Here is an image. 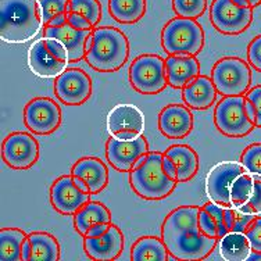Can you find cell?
<instances>
[{"label": "cell", "instance_id": "obj_19", "mask_svg": "<svg viewBox=\"0 0 261 261\" xmlns=\"http://www.w3.org/2000/svg\"><path fill=\"white\" fill-rule=\"evenodd\" d=\"M191 110L186 105H167L159 114V130L168 139H184L189 136L195 125Z\"/></svg>", "mask_w": 261, "mask_h": 261}, {"label": "cell", "instance_id": "obj_7", "mask_svg": "<svg viewBox=\"0 0 261 261\" xmlns=\"http://www.w3.org/2000/svg\"><path fill=\"white\" fill-rule=\"evenodd\" d=\"M70 57L65 46L59 39L43 36L35 40L28 50V65L40 78H57L67 70Z\"/></svg>", "mask_w": 261, "mask_h": 261}, {"label": "cell", "instance_id": "obj_11", "mask_svg": "<svg viewBox=\"0 0 261 261\" xmlns=\"http://www.w3.org/2000/svg\"><path fill=\"white\" fill-rule=\"evenodd\" d=\"M40 146L32 132H11L2 143V157L13 170H30L39 160Z\"/></svg>", "mask_w": 261, "mask_h": 261}, {"label": "cell", "instance_id": "obj_42", "mask_svg": "<svg viewBox=\"0 0 261 261\" xmlns=\"http://www.w3.org/2000/svg\"><path fill=\"white\" fill-rule=\"evenodd\" d=\"M67 22H68L72 28H75V30H80V31L95 30L93 25H92L89 21L86 20L85 17L76 14V13H74V11H68V13H67Z\"/></svg>", "mask_w": 261, "mask_h": 261}, {"label": "cell", "instance_id": "obj_4", "mask_svg": "<svg viewBox=\"0 0 261 261\" xmlns=\"http://www.w3.org/2000/svg\"><path fill=\"white\" fill-rule=\"evenodd\" d=\"M129 57V40L114 27H96L92 45L86 50L85 61L99 72H117Z\"/></svg>", "mask_w": 261, "mask_h": 261}, {"label": "cell", "instance_id": "obj_15", "mask_svg": "<svg viewBox=\"0 0 261 261\" xmlns=\"http://www.w3.org/2000/svg\"><path fill=\"white\" fill-rule=\"evenodd\" d=\"M92 78L82 68H67L55 81L56 97L67 106H82L91 99Z\"/></svg>", "mask_w": 261, "mask_h": 261}, {"label": "cell", "instance_id": "obj_6", "mask_svg": "<svg viewBox=\"0 0 261 261\" xmlns=\"http://www.w3.org/2000/svg\"><path fill=\"white\" fill-rule=\"evenodd\" d=\"M204 30L193 18L178 17L161 31V47L168 56H197L204 47Z\"/></svg>", "mask_w": 261, "mask_h": 261}, {"label": "cell", "instance_id": "obj_40", "mask_svg": "<svg viewBox=\"0 0 261 261\" xmlns=\"http://www.w3.org/2000/svg\"><path fill=\"white\" fill-rule=\"evenodd\" d=\"M247 61L254 70L261 72V35L254 36L247 46Z\"/></svg>", "mask_w": 261, "mask_h": 261}, {"label": "cell", "instance_id": "obj_33", "mask_svg": "<svg viewBox=\"0 0 261 261\" xmlns=\"http://www.w3.org/2000/svg\"><path fill=\"white\" fill-rule=\"evenodd\" d=\"M68 11H74L76 14L85 17L91 22L93 28L99 27L103 17L101 5L99 0H70Z\"/></svg>", "mask_w": 261, "mask_h": 261}, {"label": "cell", "instance_id": "obj_35", "mask_svg": "<svg viewBox=\"0 0 261 261\" xmlns=\"http://www.w3.org/2000/svg\"><path fill=\"white\" fill-rule=\"evenodd\" d=\"M242 166L253 175L261 176V143H251L242 151Z\"/></svg>", "mask_w": 261, "mask_h": 261}, {"label": "cell", "instance_id": "obj_12", "mask_svg": "<svg viewBox=\"0 0 261 261\" xmlns=\"http://www.w3.org/2000/svg\"><path fill=\"white\" fill-rule=\"evenodd\" d=\"M61 122V107L50 97H34L24 107V124L34 135H50Z\"/></svg>", "mask_w": 261, "mask_h": 261}, {"label": "cell", "instance_id": "obj_8", "mask_svg": "<svg viewBox=\"0 0 261 261\" xmlns=\"http://www.w3.org/2000/svg\"><path fill=\"white\" fill-rule=\"evenodd\" d=\"M130 86L142 95H157L167 88L166 59L159 55H141L128 70Z\"/></svg>", "mask_w": 261, "mask_h": 261}, {"label": "cell", "instance_id": "obj_38", "mask_svg": "<svg viewBox=\"0 0 261 261\" xmlns=\"http://www.w3.org/2000/svg\"><path fill=\"white\" fill-rule=\"evenodd\" d=\"M257 216H251V214H246L239 208L232 206V231L231 232H246L253 220Z\"/></svg>", "mask_w": 261, "mask_h": 261}, {"label": "cell", "instance_id": "obj_9", "mask_svg": "<svg viewBox=\"0 0 261 261\" xmlns=\"http://www.w3.org/2000/svg\"><path fill=\"white\" fill-rule=\"evenodd\" d=\"M211 80L218 95H246L251 86L250 64L239 57H222L213 67Z\"/></svg>", "mask_w": 261, "mask_h": 261}, {"label": "cell", "instance_id": "obj_29", "mask_svg": "<svg viewBox=\"0 0 261 261\" xmlns=\"http://www.w3.org/2000/svg\"><path fill=\"white\" fill-rule=\"evenodd\" d=\"M146 10V0H109L111 18L120 24H135L145 17Z\"/></svg>", "mask_w": 261, "mask_h": 261}, {"label": "cell", "instance_id": "obj_32", "mask_svg": "<svg viewBox=\"0 0 261 261\" xmlns=\"http://www.w3.org/2000/svg\"><path fill=\"white\" fill-rule=\"evenodd\" d=\"M45 25H59L67 21L70 0H39Z\"/></svg>", "mask_w": 261, "mask_h": 261}, {"label": "cell", "instance_id": "obj_31", "mask_svg": "<svg viewBox=\"0 0 261 261\" xmlns=\"http://www.w3.org/2000/svg\"><path fill=\"white\" fill-rule=\"evenodd\" d=\"M254 191V175L245 170L242 174L236 176L231 188V203L233 207L241 208L246 204L250 199L251 193Z\"/></svg>", "mask_w": 261, "mask_h": 261}, {"label": "cell", "instance_id": "obj_30", "mask_svg": "<svg viewBox=\"0 0 261 261\" xmlns=\"http://www.w3.org/2000/svg\"><path fill=\"white\" fill-rule=\"evenodd\" d=\"M28 238L18 228L0 229V261H22V245Z\"/></svg>", "mask_w": 261, "mask_h": 261}, {"label": "cell", "instance_id": "obj_13", "mask_svg": "<svg viewBox=\"0 0 261 261\" xmlns=\"http://www.w3.org/2000/svg\"><path fill=\"white\" fill-rule=\"evenodd\" d=\"M50 203L61 216H74L78 210L91 201V192L85 191L75 181L72 174L61 175L50 186Z\"/></svg>", "mask_w": 261, "mask_h": 261}, {"label": "cell", "instance_id": "obj_16", "mask_svg": "<svg viewBox=\"0 0 261 261\" xmlns=\"http://www.w3.org/2000/svg\"><path fill=\"white\" fill-rule=\"evenodd\" d=\"M149 153V142L146 136L141 135L136 139L122 141L110 136L106 142V159L114 170L129 172L142 157Z\"/></svg>", "mask_w": 261, "mask_h": 261}, {"label": "cell", "instance_id": "obj_39", "mask_svg": "<svg viewBox=\"0 0 261 261\" xmlns=\"http://www.w3.org/2000/svg\"><path fill=\"white\" fill-rule=\"evenodd\" d=\"M246 236L250 241L251 249L257 254H261V217L257 216L249 228L246 229Z\"/></svg>", "mask_w": 261, "mask_h": 261}, {"label": "cell", "instance_id": "obj_5", "mask_svg": "<svg viewBox=\"0 0 261 261\" xmlns=\"http://www.w3.org/2000/svg\"><path fill=\"white\" fill-rule=\"evenodd\" d=\"M214 124L228 138H245L257 128L254 111L245 95L222 96L214 109Z\"/></svg>", "mask_w": 261, "mask_h": 261}, {"label": "cell", "instance_id": "obj_2", "mask_svg": "<svg viewBox=\"0 0 261 261\" xmlns=\"http://www.w3.org/2000/svg\"><path fill=\"white\" fill-rule=\"evenodd\" d=\"M43 27L39 0H0V38L5 42L25 43Z\"/></svg>", "mask_w": 261, "mask_h": 261}, {"label": "cell", "instance_id": "obj_22", "mask_svg": "<svg viewBox=\"0 0 261 261\" xmlns=\"http://www.w3.org/2000/svg\"><path fill=\"white\" fill-rule=\"evenodd\" d=\"M166 68L168 85L181 91L200 75V61L196 56H168Z\"/></svg>", "mask_w": 261, "mask_h": 261}, {"label": "cell", "instance_id": "obj_34", "mask_svg": "<svg viewBox=\"0 0 261 261\" xmlns=\"http://www.w3.org/2000/svg\"><path fill=\"white\" fill-rule=\"evenodd\" d=\"M207 9V0H172V10L178 17L199 18Z\"/></svg>", "mask_w": 261, "mask_h": 261}, {"label": "cell", "instance_id": "obj_44", "mask_svg": "<svg viewBox=\"0 0 261 261\" xmlns=\"http://www.w3.org/2000/svg\"><path fill=\"white\" fill-rule=\"evenodd\" d=\"M238 5L241 6H247V7H257L261 5V0H235Z\"/></svg>", "mask_w": 261, "mask_h": 261}, {"label": "cell", "instance_id": "obj_21", "mask_svg": "<svg viewBox=\"0 0 261 261\" xmlns=\"http://www.w3.org/2000/svg\"><path fill=\"white\" fill-rule=\"evenodd\" d=\"M71 174L84 182L92 195L100 193L109 185V168L99 157H82L72 166Z\"/></svg>", "mask_w": 261, "mask_h": 261}, {"label": "cell", "instance_id": "obj_43", "mask_svg": "<svg viewBox=\"0 0 261 261\" xmlns=\"http://www.w3.org/2000/svg\"><path fill=\"white\" fill-rule=\"evenodd\" d=\"M22 261H31V243L28 238L22 245Z\"/></svg>", "mask_w": 261, "mask_h": 261}, {"label": "cell", "instance_id": "obj_41", "mask_svg": "<svg viewBox=\"0 0 261 261\" xmlns=\"http://www.w3.org/2000/svg\"><path fill=\"white\" fill-rule=\"evenodd\" d=\"M245 96L247 97V100L251 103V107H253V111H254L256 126L261 128V85L250 88Z\"/></svg>", "mask_w": 261, "mask_h": 261}, {"label": "cell", "instance_id": "obj_26", "mask_svg": "<svg viewBox=\"0 0 261 261\" xmlns=\"http://www.w3.org/2000/svg\"><path fill=\"white\" fill-rule=\"evenodd\" d=\"M170 256L163 238L159 236H142L130 247L132 261H167Z\"/></svg>", "mask_w": 261, "mask_h": 261}, {"label": "cell", "instance_id": "obj_28", "mask_svg": "<svg viewBox=\"0 0 261 261\" xmlns=\"http://www.w3.org/2000/svg\"><path fill=\"white\" fill-rule=\"evenodd\" d=\"M251 251L250 241L245 232H229L220 239V254L225 261H246Z\"/></svg>", "mask_w": 261, "mask_h": 261}, {"label": "cell", "instance_id": "obj_27", "mask_svg": "<svg viewBox=\"0 0 261 261\" xmlns=\"http://www.w3.org/2000/svg\"><path fill=\"white\" fill-rule=\"evenodd\" d=\"M31 243V261H59L61 247L59 241L49 232H32L28 235Z\"/></svg>", "mask_w": 261, "mask_h": 261}, {"label": "cell", "instance_id": "obj_37", "mask_svg": "<svg viewBox=\"0 0 261 261\" xmlns=\"http://www.w3.org/2000/svg\"><path fill=\"white\" fill-rule=\"evenodd\" d=\"M199 228L204 235L210 236V238H216V239L220 241L218 226H217L213 216L203 207H200V213H199Z\"/></svg>", "mask_w": 261, "mask_h": 261}, {"label": "cell", "instance_id": "obj_14", "mask_svg": "<svg viewBox=\"0 0 261 261\" xmlns=\"http://www.w3.org/2000/svg\"><path fill=\"white\" fill-rule=\"evenodd\" d=\"M106 126L113 138L129 141L143 135L145 130V116L141 109L129 103H121L114 106L106 120Z\"/></svg>", "mask_w": 261, "mask_h": 261}, {"label": "cell", "instance_id": "obj_23", "mask_svg": "<svg viewBox=\"0 0 261 261\" xmlns=\"http://www.w3.org/2000/svg\"><path fill=\"white\" fill-rule=\"evenodd\" d=\"M217 91L210 76L199 75L182 89V100L192 110H207L216 103Z\"/></svg>", "mask_w": 261, "mask_h": 261}, {"label": "cell", "instance_id": "obj_1", "mask_svg": "<svg viewBox=\"0 0 261 261\" xmlns=\"http://www.w3.org/2000/svg\"><path fill=\"white\" fill-rule=\"evenodd\" d=\"M199 206H181L167 214L161 225V238L172 258L200 261L210 256L218 239L204 235L199 228Z\"/></svg>", "mask_w": 261, "mask_h": 261}, {"label": "cell", "instance_id": "obj_3", "mask_svg": "<svg viewBox=\"0 0 261 261\" xmlns=\"http://www.w3.org/2000/svg\"><path fill=\"white\" fill-rule=\"evenodd\" d=\"M132 191L145 200H163L175 191L179 184L164 168V153L149 151L129 171Z\"/></svg>", "mask_w": 261, "mask_h": 261}, {"label": "cell", "instance_id": "obj_24", "mask_svg": "<svg viewBox=\"0 0 261 261\" xmlns=\"http://www.w3.org/2000/svg\"><path fill=\"white\" fill-rule=\"evenodd\" d=\"M74 228L82 238L101 225L111 224V211L100 201H88L74 214Z\"/></svg>", "mask_w": 261, "mask_h": 261}, {"label": "cell", "instance_id": "obj_20", "mask_svg": "<svg viewBox=\"0 0 261 261\" xmlns=\"http://www.w3.org/2000/svg\"><path fill=\"white\" fill-rule=\"evenodd\" d=\"M92 31L75 30L65 21L59 25H45L43 36L60 40L68 51L70 63H78L85 60L86 45L88 39L92 36Z\"/></svg>", "mask_w": 261, "mask_h": 261}, {"label": "cell", "instance_id": "obj_18", "mask_svg": "<svg viewBox=\"0 0 261 261\" xmlns=\"http://www.w3.org/2000/svg\"><path fill=\"white\" fill-rule=\"evenodd\" d=\"M124 235L113 222L107 228V231L100 235L84 238V250L86 256L95 261L117 260L124 250Z\"/></svg>", "mask_w": 261, "mask_h": 261}, {"label": "cell", "instance_id": "obj_36", "mask_svg": "<svg viewBox=\"0 0 261 261\" xmlns=\"http://www.w3.org/2000/svg\"><path fill=\"white\" fill-rule=\"evenodd\" d=\"M239 210L246 214H251V216H260L261 214V176L254 175V191L246 204H243Z\"/></svg>", "mask_w": 261, "mask_h": 261}, {"label": "cell", "instance_id": "obj_17", "mask_svg": "<svg viewBox=\"0 0 261 261\" xmlns=\"http://www.w3.org/2000/svg\"><path fill=\"white\" fill-rule=\"evenodd\" d=\"M245 170L241 161H221L211 167L206 176V195L208 199L222 206H232V184Z\"/></svg>", "mask_w": 261, "mask_h": 261}, {"label": "cell", "instance_id": "obj_10", "mask_svg": "<svg viewBox=\"0 0 261 261\" xmlns=\"http://www.w3.org/2000/svg\"><path fill=\"white\" fill-rule=\"evenodd\" d=\"M210 21L224 35H239L251 25L253 7L238 5L235 0H213Z\"/></svg>", "mask_w": 261, "mask_h": 261}, {"label": "cell", "instance_id": "obj_25", "mask_svg": "<svg viewBox=\"0 0 261 261\" xmlns=\"http://www.w3.org/2000/svg\"><path fill=\"white\" fill-rule=\"evenodd\" d=\"M164 154L175 164L176 178L179 184L191 181L199 172V168H200L199 156L189 145L170 146L164 151Z\"/></svg>", "mask_w": 261, "mask_h": 261}]
</instances>
